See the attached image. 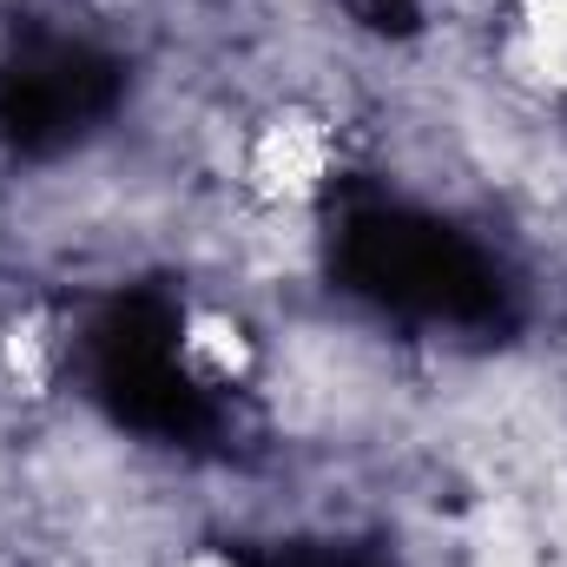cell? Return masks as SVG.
I'll return each instance as SVG.
<instances>
[{
  "mask_svg": "<svg viewBox=\"0 0 567 567\" xmlns=\"http://www.w3.org/2000/svg\"><path fill=\"white\" fill-rule=\"evenodd\" d=\"M515 60L548 93H567V0H522L515 7Z\"/></svg>",
  "mask_w": 567,
  "mask_h": 567,
  "instance_id": "cell-4",
  "label": "cell"
},
{
  "mask_svg": "<svg viewBox=\"0 0 567 567\" xmlns=\"http://www.w3.org/2000/svg\"><path fill=\"white\" fill-rule=\"evenodd\" d=\"M60 363H66V337H60L53 310H20V317H7V330H0V377H7L13 396L40 403V396L60 383Z\"/></svg>",
  "mask_w": 567,
  "mask_h": 567,
  "instance_id": "cell-3",
  "label": "cell"
},
{
  "mask_svg": "<svg viewBox=\"0 0 567 567\" xmlns=\"http://www.w3.org/2000/svg\"><path fill=\"white\" fill-rule=\"evenodd\" d=\"M178 567H238L225 548H192V555H178Z\"/></svg>",
  "mask_w": 567,
  "mask_h": 567,
  "instance_id": "cell-5",
  "label": "cell"
},
{
  "mask_svg": "<svg viewBox=\"0 0 567 567\" xmlns=\"http://www.w3.org/2000/svg\"><path fill=\"white\" fill-rule=\"evenodd\" d=\"M178 370L192 383H205V390L251 383L258 343H251L245 317H231V310H185V323H178Z\"/></svg>",
  "mask_w": 567,
  "mask_h": 567,
  "instance_id": "cell-2",
  "label": "cell"
},
{
  "mask_svg": "<svg viewBox=\"0 0 567 567\" xmlns=\"http://www.w3.org/2000/svg\"><path fill=\"white\" fill-rule=\"evenodd\" d=\"M337 172V126L317 106H278L245 140V192L271 212L310 205Z\"/></svg>",
  "mask_w": 567,
  "mask_h": 567,
  "instance_id": "cell-1",
  "label": "cell"
}]
</instances>
